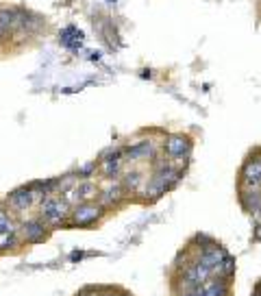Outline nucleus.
Instances as JSON below:
<instances>
[{"instance_id": "nucleus-1", "label": "nucleus", "mask_w": 261, "mask_h": 296, "mask_svg": "<svg viewBox=\"0 0 261 296\" xmlns=\"http://www.w3.org/2000/svg\"><path fill=\"white\" fill-rule=\"evenodd\" d=\"M70 211H72V207L63 200V196H46L40 202V218L46 222V227L50 231L68 225Z\"/></svg>"}, {"instance_id": "nucleus-2", "label": "nucleus", "mask_w": 261, "mask_h": 296, "mask_svg": "<svg viewBox=\"0 0 261 296\" xmlns=\"http://www.w3.org/2000/svg\"><path fill=\"white\" fill-rule=\"evenodd\" d=\"M107 214V209L100 205L98 200H89V202H81V205L72 207L70 218H68V229H87L94 227L96 222L102 220V216Z\"/></svg>"}, {"instance_id": "nucleus-3", "label": "nucleus", "mask_w": 261, "mask_h": 296, "mask_svg": "<svg viewBox=\"0 0 261 296\" xmlns=\"http://www.w3.org/2000/svg\"><path fill=\"white\" fill-rule=\"evenodd\" d=\"M48 227H46V222L37 216V218H29L24 220L20 229H17V233L22 235V242L26 244H42L46 242V237H48Z\"/></svg>"}, {"instance_id": "nucleus-4", "label": "nucleus", "mask_w": 261, "mask_h": 296, "mask_svg": "<svg viewBox=\"0 0 261 296\" xmlns=\"http://www.w3.org/2000/svg\"><path fill=\"white\" fill-rule=\"evenodd\" d=\"M192 137L183 135V133H174L167 135L163 140V153L170 157V159H188L192 155Z\"/></svg>"}, {"instance_id": "nucleus-5", "label": "nucleus", "mask_w": 261, "mask_h": 296, "mask_svg": "<svg viewBox=\"0 0 261 296\" xmlns=\"http://www.w3.org/2000/svg\"><path fill=\"white\" fill-rule=\"evenodd\" d=\"M7 202L13 211H26L33 205H37V202H42V196L31 188V185H24V188H17L13 192H9Z\"/></svg>"}, {"instance_id": "nucleus-6", "label": "nucleus", "mask_w": 261, "mask_h": 296, "mask_svg": "<svg viewBox=\"0 0 261 296\" xmlns=\"http://www.w3.org/2000/svg\"><path fill=\"white\" fill-rule=\"evenodd\" d=\"M239 183H241V188H248V190L261 188V155H253L244 161Z\"/></svg>"}, {"instance_id": "nucleus-7", "label": "nucleus", "mask_w": 261, "mask_h": 296, "mask_svg": "<svg viewBox=\"0 0 261 296\" xmlns=\"http://www.w3.org/2000/svg\"><path fill=\"white\" fill-rule=\"evenodd\" d=\"M122 157H124L122 151H109V153L102 155V159L98 163V170H100V174L107 181H116L118 179L120 170H122Z\"/></svg>"}, {"instance_id": "nucleus-8", "label": "nucleus", "mask_w": 261, "mask_h": 296, "mask_svg": "<svg viewBox=\"0 0 261 296\" xmlns=\"http://www.w3.org/2000/svg\"><path fill=\"white\" fill-rule=\"evenodd\" d=\"M124 198H126V190L122 188V183H118V181H114V183L109 181L107 188H102V190L98 192V202H100V205L105 207V209L118 207Z\"/></svg>"}, {"instance_id": "nucleus-9", "label": "nucleus", "mask_w": 261, "mask_h": 296, "mask_svg": "<svg viewBox=\"0 0 261 296\" xmlns=\"http://www.w3.org/2000/svg\"><path fill=\"white\" fill-rule=\"evenodd\" d=\"M124 157H128L130 161H142V159H155V144L151 140L135 142L124 148Z\"/></svg>"}, {"instance_id": "nucleus-10", "label": "nucleus", "mask_w": 261, "mask_h": 296, "mask_svg": "<svg viewBox=\"0 0 261 296\" xmlns=\"http://www.w3.org/2000/svg\"><path fill=\"white\" fill-rule=\"evenodd\" d=\"M239 205L244 207L246 214L255 216L257 211L261 209V192H259V190L241 188V190H239Z\"/></svg>"}, {"instance_id": "nucleus-11", "label": "nucleus", "mask_w": 261, "mask_h": 296, "mask_svg": "<svg viewBox=\"0 0 261 296\" xmlns=\"http://www.w3.org/2000/svg\"><path fill=\"white\" fill-rule=\"evenodd\" d=\"M202 296H231V283L211 276L202 283Z\"/></svg>"}, {"instance_id": "nucleus-12", "label": "nucleus", "mask_w": 261, "mask_h": 296, "mask_svg": "<svg viewBox=\"0 0 261 296\" xmlns=\"http://www.w3.org/2000/svg\"><path fill=\"white\" fill-rule=\"evenodd\" d=\"M167 190H172V185L167 183L165 179H161V177H155V174H153V179L148 181V185H146L144 194H146V198H148V200H157V198H161Z\"/></svg>"}, {"instance_id": "nucleus-13", "label": "nucleus", "mask_w": 261, "mask_h": 296, "mask_svg": "<svg viewBox=\"0 0 261 296\" xmlns=\"http://www.w3.org/2000/svg\"><path fill=\"white\" fill-rule=\"evenodd\" d=\"M235 264H237L235 257L227 255V257L220 262V266L216 268V270H213V276H216V279H225V281L231 283V279L235 276Z\"/></svg>"}, {"instance_id": "nucleus-14", "label": "nucleus", "mask_w": 261, "mask_h": 296, "mask_svg": "<svg viewBox=\"0 0 261 296\" xmlns=\"http://www.w3.org/2000/svg\"><path fill=\"white\" fill-rule=\"evenodd\" d=\"M144 177H142V172H137V170H128L124 174V179H122V188L126 192H137L139 190V185H142Z\"/></svg>"}, {"instance_id": "nucleus-15", "label": "nucleus", "mask_w": 261, "mask_h": 296, "mask_svg": "<svg viewBox=\"0 0 261 296\" xmlns=\"http://www.w3.org/2000/svg\"><path fill=\"white\" fill-rule=\"evenodd\" d=\"M0 26L11 31L17 26V11L15 9H0Z\"/></svg>"}, {"instance_id": "nucleus-16", "label": "nucleus", "mask_w": 261, "mask_h": 296, "mask_svg": "<svg viewBox=\"0 0 261 296\" xmlns=\"http://www.w3.org/2000/svg\"><path fill=\"white\" fill-rule=\"evenodd\" d=\"M96 170H98L96 161L83 163V165H79V170H77V179L79 181H91V177H96Z\"/></svg>"}, {"instance_id": "nucleus-17", "label": "nucleus", "mask_w": 261, "mask_h": 296, "mask_svg": "<svg viewBox=\"0 0 261 296\" xmlns=\"http://www.w3.org/2000/svg\"><path fill=\"white\" fill-rule=\"evenodd\" d=\"M17 244H20V237H17V233L0 235V251H9V248H15Z\"/></svg>"}, {"instance_id": "nucleus-18", "label": "nucleus", "mask_w": 261, "mask_h": 296, "mask_svg": "<svg viewBox=\"0 0 261 296\" xmlns=\"http://www.w3.org/2000/svg\"><path fill=\"white\" fill-rule=\"evenodd\" d=\"M77 296H102V292L100 290H96V288H83V290H79V294Z\"/></svg>"}, {"instance_id": "nucleus-19", "label": "nucleus", "mask_w": 261, "mask_h": 296, "mask_svg": "<svg viewBox=\"0 0 261 296\" xmlns=\"http://www.w3.org/2000/svg\"><path fill=\"white\" fill-rule=\"evenodd\" d=\"M179 296H202V285H198V288H194V290H185Z\"/></svg>"}, {"instance_id": "nucleus-20", "label": "nucleus", "mask_w": 261, "mask_h": 296, "mask_svg": "<svg viewBox=\"0 0 261 296\" xmlns=\"http://www.w3.org/2000/svg\"><path fill=\"white\" fill-rule=\"evenodd\" d=\"M253 239L261 244V222H255V229H253Z\"/></svg>"}, {"instance_id": "nucleus-21", "label": "nucleus", "mask_w": 261, "mask_h": 296, "mask_svg": "<svg viewBox=\"0 0 261 296\" xmlns=\"http://www.w3.org/2000/svg\"><path fill=\"white\" fill-rule=\"evenodd\" d=\"M7 37H9V31L5 29V26H0V42H3V40H7Z\"/></svg>"}]
</instances>
